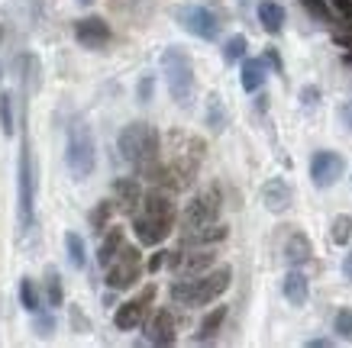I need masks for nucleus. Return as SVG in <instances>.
Segmentation results:
<instances>
[{
	"label": "nucleus",
	"instance_id": "nucleus-1",
	"mask_svg": "<svg viewBox=\"0 0 352 348\" xmlns=\"http://www.w3.org/2000/svg\"><path fill=\"white\" fill-rule=\"evenodd\" d=\"M230 277H233V271H230L226 264H220V268L204 271V275H197V277H178V281L171 284L168 294L178 306H207L230 287Z\"/></svg>",
	"mask_w": 352,
	"mask_h": 348
},
{
	"label": "nucleus",
	"instance_id": "nucleus-2",
	"mask_svg": "<svg viewBox=\"0 0 352 348\" xmlns=\"http://www.w3.org/2000/svg\"><path fill=\"white\" fill-rule=\"evenodd\" d=\"M162 68H165V84H168V94L178 106H188L194 97V65L188 58L184 49L171 45L162 55Z\"/></svg>",
	"mask_w": 352,
	"mask_h": 348
},
{
	"label": "nucleus",
	"instance_id": "nucleus-3",
	"mask_svg": "<svg viewBox=\"0 0 352 348\" xmlns=\"http://www.w3.org/2000/svg\"><path fill=\"white\" fill-rule=\"evenodd\" d=\"M65 161L68 171L75 178H87L97 165V146H94V132L85 123H72L68 129V148H65Z\"/></svg>",
	"mask_w": 352,
	"mask_h": 348
},
{
	"label": "nucleus",
	"instance_id": "nucleus-4",
	"mask_svg": "<svg viewBox=\"0 0 352 348\" xmlns=\"http://www.w3.org/2000/svg\"><path fill=\"white\" fill-rule=\"evenodd\" d=\"M36 222V178H32L30 136L20 142V229H32Z\"/></svg>",
	"mask_w": 352,
	"mask_h": 348
},
{
	"label": "nucleus",
	"instance_id": "nucleus-5",
	"mask_svg": "<svg viewBox=\"0 0 352 348\" xmlns=\"http://www.w3.org/2000/svg\"><path fill=\"white\" fill-rule=\"evenodd\" d=\"M220 210H223V200H220V190L217 187L197 194V197L184 207L182 232H191V229H201V226H210V222H220Z\"/></svg>",
	"mask_w": 352,
	"mask_h": 348
},
{
	"label": "nucleus",
	"instance_id": "nucleus-6",
	"mask_svg": "<svg viewBox=\"0 0 352 348\" xmlns=\"http://www.w3.org/2000/svg\"><path fill=\"white\" fill-rule=\"evenodd\" d=\"M104 271H107L110 290H126V287H133L139 281V275H142V255H139L136 245H123L120 255L104 268Z\"/></svg>",
	"mask_w": 352,
	"mask_h": 348
},
{
	"label": "nucleus",
	"instance_id": "nucleus-7",
	"mask_svg": "<svg viewBox=\"0 0 352 348\" xmlns=\"http://www.w3.org/2000/svg\"><path fill=\"white\" fill-rule=\"evenodd\" d=\"M139 213L149 216V220H155V222H162V226H168V229H175V220H178L175 190L152 184V190H146V197H142V203H139Z\"/></svg>",
	"mask_w": 352,
	"mask_h": 348
},
{
	"label": "nucleus",
	"instance_id": "nucleus-8",
	"mask_svg": "<svg viewBox=\"0 0 352 348\" xmlns=\"http://www.w3.org/2000/svg\"><path fill=\"white\" fill-rule=\"evenodd\" d=\"M178 23H182L188 32H194L197 39H207V43H214L217 36H220L217 16L207 10V7H201V3H184V7H178Z\"/></svg>",
	"mask_w": 352,
	"mask_h": 348
},
{
	"label": "nucleus",
	"instance_id": "nucleus-9",
	"mask_svg": "<svg viewBox=\"0 0 352 348\" xmlns=\"http://www.w3.org/2000/svg\"><path fill=\"white\" fill-rule=\"evenodd\" d=\"M217 262V255L210 248H178V252H168V268L178 277H197L204 271H210Z\"/></svg>",
	"mask_w": 352,
	"mask_h": 348
},
{
	"label": "nucleus",
	"instance_id": "nucleus-10",
	"mask_svg": "<svg viewBox=\"0 0 352 348\" xmlns=\"http://www.w3.org/2000/svg\"><path fill=\"white\" fill-rule=\"evenodd\" d=\"M342 171H346V159H342L340 152H317L310 159V181L323 190L333 187L342 178Z\"/></svg>",
	"mask_w": 352,
	"mask_h": 348
},
{
	"label": "nucleus",
	"instance_id": "nucleus-11",
	"mask_svg": "<svg viewBox=\"0 0 352 348\" xmlns=\"http://www.w3.org/2000/svg\"><path fill=\"white\" fill-rule=\"evenodd\" d=\"M75 39L85 49H104L110 43V23L104 16H85V20L75 23Z\"/></svg>",
	"mask_w": 352,
	"mask_h": 348
},
{
	"label": "nucleus",
	"instance_id": "nucleus-12",
	"mask_svg": "<svg viewBox=\"0 0 352 348\" xmlns=\"http://www.w3.org/2000/svg\"><path fill=\"white\" fill-rule=\"evenodd\" d=\"M178 329H175V313L171 310H155L146 319V342L149 345H175Z\"/></svg>",
	"mask_w": 352,
	"mask_h": 348
},
{
	"label": "nucleus",
	"instance_id": "nucleus-13",
	"mask_svg": "<svg viewBox=\"0 0 352 348\" xmlns=\"http://www.w3.org/2000/svg\"><path fill=\"white\" fill-rule=\"evenodd\" d=\"M142 178H117L113 181V203H117L123 213H136V207L142 203Z\"/></svg>",
	"mask_w": 352,
	"mask_h": 348
},
{
	"label": "nucleus",
	"instance_id": "nucleus-14",
	"mask_svg": "<svg viewBox=\"0 0 352 348\" xmlns=\"http://www.w3.org/2000/svg\"><path fill=\"white\" fill-rule=\"evenodd\" d=\"M262 203L268 213H285L291 207V187L285 178H268L262 187Z\"/></svg>",
	"mask_w": 352,
	"mask_h": 348
},
{
	"label": "nucleus",
	"instance_id": "nucleus-15",
	"mask_svg": "<svg viewBox=\"0 0 352 348\" xmlns=\"http://www.w3.org/2000/svg\"><path fill=\"white\" fill-rule=\"evenodd\" d=\"M133 232H136L139 245H159L171 235L168 226H162V222L149 220V216H142V213H133Z\"/></svg>",
	"mask_w": 352,
	"mask_h": 348
},
{
	"label": "nucleus",
	"instance_id": "nucleus-16",
	"mask_svg": "<svg viewBox=\"0 0 352 348\" xmlns=\"http://www.w3.org/2000/svg\"><path fill=\"white\" fill-rule=\"evenodd\" d=\"M226 235H230V226H223V222H210V226H201V229L182 232V248H197V245L223 242Z\"/></svg>",
	"mask_w": 352,
	"mask_h": 348
},
{
	"label": "nucleus",
	"instance_id": "nucleus-17",
	"mask_svg": "<svg viewBox=\"0 0 352 348\" xmlns=\"http://www.w3.org/2000/svg\"><path fill=\"white\" fill-rule=\"evenodd\" d=\"M146 310H149V303H142V300H126V303L117 306V313H113V323H117V329H123V332H129V329L142 326V319H146Z\"/></svg>",
	"mask_w": 352,
	"mask_h": 348
},
{
	"label": "nucleus",
	"instance_id": "nucleus-18",
	"mask_svg": "<svg viewBox=\"0 0 352 348\" xmlns=\"http://www.w3.org/2000/svg\"><path fill=\"white\" fill-rule=\"evenodd\" d=\"M285 258H288L291 268H300V264H307L314 258V245L304 232H291L288 242H285Z\"/></svg>",
	"mask_w": 352,
	"mask_h": 348
},
{
	"label": "nucleus",
	"instance_id": "nucleus-19",
	"mask_svg": "<svg viewBox=\"0 0 352 348\" xmlns=\"http://www.w3.org/2000/svg\"><path fill=\"white\" fill-rule=\"evenodd\" d=\"M256 13H258V23H262V30L265 32H272V36L281 32V26H285V7H281V3H275V0H262Z\"/></svg>",
	"mask_w": 352,
	"mask_h": 348
},
{
	"label": "nucleus",
	"instance_id": "nucleus-20",
	"mask_svg": "<svg viewBox=\"0 0 352 348\" xmlns=\"http://www.w3.org/2000/svg\"><path fill=\"white\" fill-rule=\"evenodd\" d=\"M239 81H243V91L256 94L258 87L265 84V62H262V58H243V74H239Z\"/></svg>",
	"mask_w": 352,
	"mask_h": 348
},
{
	"label": "nucleus",
	"instance_id": "nucleus-21",
	"mask_svg": "<svg viewBox=\"0 0 352 348\" xmlns=\"http://www.w3.org/2000/svg\"><path fill=\"white\" fill-rule=\"evenodd\" d=\"M123 245H126V232L113 226V229L107 232V239L100 242V248H97V262H100V268H107V264L120 255V248H123Z\"/></svg>",
	"mask_w": 352,
	"mask_h": 348
},
{
	"label": "nucleus",
	"instance_id": "nucleus-22",
	"mask_svg": "<svg viewBox=\"0 0 352 348\" xmlns=\"http://www.w3.org/2000/svg\"><path fill=\"white\" fill-rule=\"evenodd\" d=\"M285 297L294 306L307 303V277L300 275V271H288V277H285Z\"/></svg>",
	"mask_w": 352,
	"mask_h": 348
},
{
	"label": "nucleus",
	"instance_id": "nucleus-23",
	"mask_svg": "<svg viewBox=\"0 0 352 348\" xmlns=\"http://www.w3.org/2000/svg\"><path fill=\"white\" fill-rule=\"evenodd\" d=\"M223 319H226V306H214V310H210V313L201 319V329H197V342H210V338L220 332Z\"/></svg>",
	"mask_w": 352,
	"mask_h": 348
},
{
	"label": "nucleus",
	"instance_id": "nucleus-24",
	"mask_svg": "<svg viewBox=\"0 0 352 348\" xmlns=\"http://www.w3.org/2000/svg\"><path fill=\"white\" fill-rule=\"evenodd\" d=\"M20 303L30 310L32 316H39V313H43V297H39V287H36V281H30V277H23L20 281Z\"/></svg>",
	"mask_w": 352,
	"mask_h": 348
},
{
	"label": "nucleus",
	"instance_id": "nucleus-25",
	"mask_svg": "<svg viewBox=\"0 0 352 348\" xmlns=\"http://www.w3.org/2000/svg\"><path fill=\"white\" fill-rule=\"evenodd\" d=\"M65 248H68V262L75 264L78 271L87 264V252H85V239L78 235V232H68L65 235Z\"/></svg>",
	"mask_w": 352,
	"mask_h": 348
},
{
	"label": "nucleus",
	"instance_id": "nucleus-26",
	"mask_svg": "<svg viewBox=\"0 0 352 348\" xmlns=\"http://www.w3.org/2000/svg\"><path fill=\"white\" fill-rule=\"evenodd\" d=\"M62 300H65L62 277H58V271H55V268H49V271H45V303L55 310V306H62Z\"/></svg>",
	"mask_w": 352,
	"mask_h": 348
},
{
	"label": "nucleus",
	"instance_id": "nucleus-27",
	"mask_svg": "<svg viewBox=\"0 0 352 348\" xmlns=\"http://www.w3.org/2000/svg\"><path fill=\"white\" fill-rule=\"evenodd\" d=\"M110 216H113V200H100L94 210H91L87 222H91V229L94 232H104L107 229V222H110Z\"/></svg>",
	"mask_w": 352,
	"mask_h": 348
},
{
	"label": "nucleus",
	"instance_id": "nucleus-28",
	"mask_svg": "<svg viewBox=\"0 0 352 348\" xmlns=\"http://www.w3.org/2000/svg\"><path fill=\"white\" fill-rule=\"evenodd\" d=\"M245 49H249V39H245L243 32H239V36H230V39H226V45H223V58H226V62H243Z\"/></svg>",
	"mask_w": 352,
	"mask_h": 348
},
{
	"label": "nucleus",
	"instance_id": "nucleus-29",
	"mask_svg": "<svg viewBox=\"0 0 352 348\" xmlns=\"http://www.w3.org/2000/svg\"><path fill=\"white\" fill-rule=\"evenodd\" d=\"M207 123H210V129H217V132L226 126V110H223L220 94H210V104H207Z\"/></svg>",
	"mask_w": 352,
	"mask_h": 348
},
{
	"label": "nucleus",
	"instance_id": "nucleus-30",
	"mask_svg": "<svg viewBox=\"0 0 352 348\" xmlns=\"http://www.w3.org/2000/svg\"><path fill=\"white\" fill-rule=\"evenodd\" d=\"M333 242L336 245H346L352 239V216H346V213H340L336 220H333Z\"/></svg>",
	"mask_w": 352,
	"mask_h": 348
},
{
	"label": "nucleus",
	"instance_id": "nucleus-31",
	"mask_svg": "<svg viewBox=\"0 0 352 348\" xmlns=\"http://www.w3.org/2000/svg\"><path fill=\"white\" fill-rule=\"evenodd\" d=\"M0 129H3V136H13V100L10 94H0Z\"/></svg>",
	"mask_w": 352,
	"mask_h": 348
},
{
	"label": "nucleus",
	"instance_id": "nucleus-32",
	"mask_svg": "<svg viewBox=\"0 0 352 348\" xmlns=\"http://www.w3.org/2000/svg\"><path fill=\"white\" fill-rule=\"evenodd\" d=\"M300 3H304V10H307L314 20H320V23H330L333 20L330 7H327V0H300Z\"/></svg>",
	"mask_w": 352,
	"mask_h": 348
},
{
	"label": "nucleus",
	"instance_id": "nucleus-33",
	"mask_svg": "<svg viewBox=\"0 0 352 348\" xmlns=\"http://www.w3.org/2000/svg\"><path fill=\"white\" fill-rule=\"evenodd\" d=\"M333 329H336L342 338H352V310H340L336 319H333Z\"/></svg>",
	"mask_w": 352,
	"mask_h": 348
},
{
	"label": "nucleus",
	"instance_id": "nucleus-34",
	"mask_svg": "<svg viewBox=\"0 0 352 348\" xmlns=\"http://www.w3.org/2000/svg\"><path fill=\"white\" fill-rule=\"evenodd\" d=\"M333 43H336V45H346V49H352V20H346L340 30L333 32Z\"/></svg>",
	"mask_w": 352,
	"mask_h": 348
},
{
	"label": "nucleus",
	"instance_id": "nucleus-35",
	"mask_svg": "<svg viewBox=\"0 0 352 348\" xmlns=\"http://www.w3.org/2000/svg\"><path fill=\"white\" fill-rule=\"evenodd\" d=\"M165 264H168V252H155V255L149 258V264H146V268H149L152 275H159V271L165 268Z\"/></svg>",
	"mask_w": 352,
	"mask_h": 348
},
{
	"label": "nucleus",
	"instance_id": "nucleus-36",
	"mask_svg": "<svg viewBox=\"0 0 352 348\" xmlns=\"http://www.w3.org/2000/svg\"><path fill=\"white\" fill-rule=\"evenodd\" d=\"M149 97H152V78H142V84H139V100L149 104Z\"/></svg>",
	"mask_w": 352,
	"mask_h": 348
},
{
	"label": "nucleus",
	"instance_id": "nucleus-37",
	"mask_svg": "<svg viewBox=\"0 0 352 348\" xmlns=\"http://www.w3.org/2000/svg\"><path fill=\"white\" fill-rule=\"evenodd\" d=\"M300 97H304V106H314L317 104V97H320V91H317V87H304Z\"/></svg>",
	"mask_w": 352,
	"mask_h": 348
},
{
	"label": "nucleus",
	"instance_id": "nucleus-38",
	"mask_svg": "<svg viewBox=\"0 0 352 348\" xmlns=\"http://www.w3.org/2000/svg\"><path fill=\"white\" fill-rule=\"evenodd\" d=\"M330 3H333V10H340L342 16H349L352 13V0H330Z\"/></svg>",
	"mask_w": 352,
	"mask_h": 348
},
{
	"label": "nucleus",
	"instance_id": "nucleus-39",
	"mask_svg": "<svg viewBox=\"0 0 352 348\" xmlns=\"http://www.w3.org/2000/svg\"><path fill=\"white\" fill-rule=\"evenodd\" d=\"M36 326H39V332H43V336H49V329H52V319L39 313V319H36Z\"/></svg>",
	"mask_w": 352,
	"mask_h": 348
},
{
	"label": "nucleus",
	"instance_id": "nucleus-40",
	"mask_svg": "<svg viewBox=\"0 0 352 348\" xmlns=\"http://www.w3.org/2000/svg\"><path fill=\"white\" fill-rule=\"evenodd\" d=\"M139 300H142V303H152V300H155V284H149V287H146V290L139 294Z\"/></svg>",
	"mask_w": 352,
	"mask_h": 348
},
{
	"label": "nucleus",
	"instance_id": "nucleus-41",
	"mask_svg": "<svg viewBox=\"0 0 352 348\" xmlns=\"http://www.w3.org/2000/svg\"><path fill=\"white\" fill-rule=\"evenodd\" d=\"M342 275H346V281H352V248L346 255V262H342Z\"/></svg>",
	"mask_w": 352,
	"mask_h": 348
},
{
	"label": "nucleus",
	"instance_id": "nucleus-42",
	"mask_svg": "<svg viewBox=\"0 0 352 348\" xmlns=\"http://www.w3.org/2000/svg\"><path fill=\"white\" fill-rule=\"evenodd\" d=\"M72 323H75V329H87V319L78 313V310H72Z\"/></svg>",
	"mask_w": 352,
	"mask_h": 348
},
{
	"label": "nucleus",
	"instance_id": "nucleus-43",
	"mask_svg": "<svg viewBox=\"0 0 352 348\" xmlns=\"http://www.w3.org/2000/svg\"><path fill=\"white\" fill-rule=\"evenodd\" d=\"M342 123H346V126L352 129V100L346 106H342Z\"/></svg>",
	"mask_w": 352,
	"mask_h": 348
},
{
	"label": "nucleus",
	"instance_id": "nucleus-44",
	"mask_svg": "<svg viewBox=\"0 0 352 348\" xmlns=\"http://www.w3.org/2000/svg\"><path fill=\"white\" fill-rule=\"evenodd\" d=\"M346 65H352V49H349V52H346Z\"/></svg>",
	"mask_w": 352,
	"mask_h": 348
},
{
	"label": "nucleus",
	"instance_id": "nucleus-45",
	"mask_svg": "<svg viewBox=\"0 0 352 348\" xmlns=\"http://www.w3.org/2000/svg\"><path fill=\"white\" fill-rule=\"evenodd\" d=\"M239 3H243V7H245V3H252V0H239Z\"/></svg>",
	"mask_w": 352,
	"mask_h": 348
},
{
	"label": "nucleus",
	"instance_id": "nucleus-46",
	"mask_svg": "<svg viewBox=\"0 0 352 348\" xmlns=\"http://www.w3.org/2000/svg\"><path fill=\"white\" fill-rule=\"evenodd\" d=\"M81 3H94V0H81Z\"/></svg>",
	"mask_w": 352,
	"mask_h": 348
}]
</instances>
